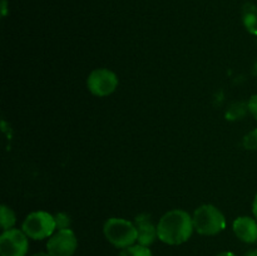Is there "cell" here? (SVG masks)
<instances>
[{
    "label": "cell",
    "instance_id": "cell-1",
    "mask_svg": "<svg viewBox=\"0 0 257 256\" xmlns=\"http://www.w3.org/2000/svg\"><path fill=\"white\" fill-rule=\"evenodd\" d=\"M193 230L192 217L183 210L168 211L157 223L158 238L167 245H181L186 242Z\"/></svg>",
    "mask_w": 257,
    "mask_h": 256
},
{
    "label": "cell",
    "instance_id": "cell-2",
    "mask_svg": "<svg viewBox=\"0 0 257 256\" xmlns=\"http://www.w3.org/2000/svg\"><path fill=\"white\" fill-rule=\"evenodd\" d=\"M105 238L118 248H127L137 242L138 232L135 222L124 218L113 217L105 221L103 226Z\"/></svg>",
    "mask_w": 257,
    "mask_h": 256
},
{
    "label": "cell",
    "instance_id": "cell-3",
    "mask_svg": "<svg viewBox=\"0 0 257 256\" xmlns=\"http://www.w3.org/2000/svg\"><path fill=\"white\" fill-rule=\"evenodd\" d=\"M193 227L198 233L205 236L217 235L226 227L223 213L213 205H202L192 216Z\"/></svg>",
    "mask_w": 257,
    "mask_h": 256
},
{
    "label": "cell",
    "instance_id": "cell-4",
    "mask_svg": "<svg viewBox=\"0 0 257 256\" xmlns=\"http://www.w3.org/2000/svg\"><path fill=\"white\" fill-rule=\"evenodd\" d=\"M22 230L28 237L33 240H43V238L50 237L57 230L54 216L50 215L47 211L32 212L27 216L23 222Z\"/></svg>",
    "mask_w": 257,
    "mask_h": 256
},
{
    "label": "cell",
    "instance_id": "cell-5",
    "mask_svg": "<svg viewBox=\"0 0 257 256\" xmlns=\"http://www.w3.org/2000/svg\"><path fill=\"white\" fill-rule=\"evenodd\" d=\"M118 87V77L114 72L105 68H98L90 72L87 79V88L93 95L107 97Z\"/></svg>",
    "mask_w": 257,
    "mask_h": 256
},
{
    "label": "cell",
    "instance_id": "cell-6",
    "mask_svg": "<svg viewBox=\"0 0 257 256\" xmlns=\"http://www.w3.org/2000/svg\"><path fill=\"white\" fill-rule=\"evenodd\" d=\"M29 248L28 236L23 230L10 228L0 236V255L2 256H25Z\"/></svg>",
    "mask_w": 257,
    "mask_h": 256
},
{
    "label": "cell",
    "instance_id": "cell-7",
    "mask_svg": "<svg viewBox=\"0 0 257 256\" xmlns=\"http://www.w3.org/2000/svg\"><path fill=\"white\" fill-rule=\"evenodd\" d=\"M78 240L70 228L58 230L47 242V251L50 256H73L77 250Z\"/></svg>",
    "mask_w": 257,
    "mask_h": 256
},
{
    "label": "cell",
    "instance_id": "cell-8",
    "mask_svg": "<svg viewBox=\"0 0 257 256\" xmlns=\"http://www.w3.org/2000/svg\"><path fill=\"white\" fill-rule=\"evenodd\" d=\"M135 225L137 227L138 232V245L148 247L158 237L157 226L152 222L151 216L147 215V213H141V215H138L135 220Z\"/></svg>",
    "mask_w": 257,
    "mask_h": 256
},
{
    "label": "cell",
    "instance_id": "cell-9",
    "mask_svg": "<svg viewBox=\"0 0 257 256\" xmlns=\"http://www.w3.org/2000/svg\"><path fill=\"white\" fill-rule=\"evenodd\" d=\"M233 232L246 243H253L257 241V222L248 216L237 217L233 222Z\"/></svg>",
    "mask_w": 257,
    "mask_h": 256
},
{
    "label": "cell",
    "instance_id": "cell-10",
    "mask_svg": "<svg viewBox=\"0 0 257 256\" xmlns=\"http://www.w3.org/2000/svg\"><path fill=\"white\" fill-rule=\"evenodd\" d=\"M242 23L250 34L257 37V7L252 3H246L243 5Z\"/></svg>",
    "mask_w": 257,
    "mask_h": 256
},
{
    "label": "cell",
    "instance_id": "cell-11",
    "mask_svg": "<svg viewBox=\"0 0 257 256\" xmlns=\"http://www.w3.org/2000/svg\"><path fill=\"white\" fill-rule=\"evenodd\" d=\"M248 110V104L243 102H236L228 107L227 112H226V118L228 120H238L242 119L246 115Z\"/></svg>",
    "mask_w": 257,
    "mask_h": 256
},
{
    "label": "cell",
    "instance_id": "cell-12",
    "mask_svg": "<svg viewBox=\"0 0 257 256\" xmlns=\"http://www.w3.org/2000/svg\"><path fill=\"white\" fill-rule=\"evenodd\" d=\"M15 222H17V217H15L14 211L8 206L3 205L0 207V223H2L3 230H10V228L14 227Z\"/></svg>",
    "mask_w": 257,
    "mask_h": 256
},
{
    "label": "cell",
    "instance_id": "cell-13",
    "mask_svg": "<svg viewBox=\"0 0 257 256\" xmlns=\"http://www.w3.org/2000/svg\"><path fill=\"white\" fill-rule=\"evenodd\" d=\"M118 256H153L148 247L142 245H133L127 248H123Z\"/></svg>",
    "mask_w": 257,
    "mask_h": 256
},
{
    "label": "cell",
    "instance_id": "cell-14",
    "mask_svg": "<svg viewBox=\"0 0 257 256\" xmlns=\"http://www.w3.org/2000/svg\"><path fill=\"white\" fill-rule=\"evenodd\" d=\"M243 147L248 151H256L257 150V128L256 130L251 131L247 135L243 137L242 142Z\"/></svg>",
    "mask_w": 257,
    "mask_h": 256
},
{
    "label": "cell",
    "instance_id": "cell-15",
    "mask_svg": "<svg viewBox=\"0 0 257 256\" xmlns=\"http://www.w3.org/2000/svg\"><path fill=\"white\" fill-rule=\"evenodd\" d=\"M55 220V226H57V230H67L70 226V218L67 213H57L54 216Z\"/></svg>",
    "mask_w": 257,
    "mask_h": 256
},
{
    "label": "cell",
    "instance_id": "cell-16",
    "mask_svg": "<svg viewBox=\"0 0 257 256\" xmlns=\"http://www.w3.org/2000/svg\"><path fill=\"white\" fill-rule=\"evenodd\" d=\"M247 104H248V110H250L251 114H252L257 120V94L252 95V97L250 98Z\"/></svg>",
    "mask_w": 257,
    "mask_h": 256
},
{
    "label": "cell",
    "instance_id": "cell-17",
    "mask_svg": "<svg viewBox=\"0 0 257 256\" xmlns=\"http://www.w3.org/2000/svg\"><path fill=\"white\" fill-rule=\"evenodd\" d=\"M252 212H253V216H255V218L257 220V195L255 196V200H253V203H252Z\"/></svg>",
    "mask_w": 257,
    "mask_h": 256
},
{
    "label": "cell",
    "instance_id": "cell-18",
    "mask_svg": "<svg viewBox=\"0 0 257 256\" xmlns=\"http://www.w3.org/2000/svg\"><path fill=\"white\" fill-rule=\"evenodd\" d=\"M243 256H257V248H253V250L247 251Z\"/></svg>",
    "mask_w": 257,
    "mask_h": 256
},
{
    "label": "cell",
    "instance_id": "cell-19",
    "mask_svg": "<svg viewBox=\"0 0 257 256\" xmlns=\"http://www.w3.org/2000/svg\"><path fill=\"white\" fill-rule=\"evenodd\" d=\"M7 15V0H3V17Z\"/></svg>",
    "mask_w": 257,
    "mask_h": 256
},
{
    "label": "cell",
    "instance_id": "cell-20",
    "mask_svg": "<svg viewBox=\"0 0 257 256\" xmlns=\"http://www.w3.org/2000/svg\"><path fill=\"white\" fill-rule=\"evenodd\" d=\"M216 256H236L233 252H228V251H226V252H221V253H217Z\"/></svg>",
    "mask_w": 257,
    "mask_h": 256
},
{
    "label": "cell",
    "instance_id": "cell-21",
    "mask_svg": "<svg viewBox=\"0 0 257 256\" xmlns=\"http://www.w3.org/2000/svg\"><path fill=\"white\" fill-rule=\"evenodd\" d=\"M32 256H50V255L48 252H37V253H34V255H32Z\"/></svg>",
    "mask_w": 257,
    "mask_h": 256
}]
</instances>
